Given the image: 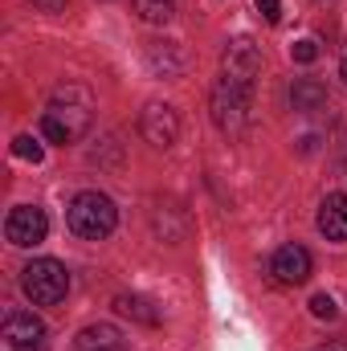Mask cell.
Here are the masks:
<instances>
[{"label":"cell","mask_w":347,"mask_h":351,"mask_svg":"<svg viewBox=\"0 0 347 351\" xmlns=\"http://www.w3.org/2000/svg\"><path fill=\"white\" fill-rule=\"evenodd\" d=\"M339 78H344V82H347V58H344V66H339Z\"/></svg>","instance_id":"22"},{"label":"cell","mask_w":347,"mask_h":351,"mask_svg":"<svg viewBox=\"0 0 347 351\" xmlns=\"http://www.w3.org/2000/svg\"><path fill=\"white\" fill-rule=\"evenodd\" d=\"M4 237H8L16 250L41 245V241L49 237V217H45V208H37V204H16V208L8 213V221H4Z\"/></svg>","instance_id":"6"},{"label":"cell","mask_w":347,"mask_h":351,"mask_svg":"<svg viewBox=\"0 0 347 351\" xmlns=\"http://www.w3.org/2000/svg\"><path fill=\"white\" fill-rule=\"evenodd\" d=\"M90 119H94V94L86 86H58L49 110L41 114V135L49 143H78L90 131Z\"/></svg>","instance_id":"1"},{"label":"cell","mask_w":347,"mask_h":351,"mask_svg":"<svg viewBox=\"0 0 347 351\" xmlns=\"http://www.w3.org/2000/svg\"><path fill=\"white\" fill-rule=\"evenodd\" d=\"M319 233L327 241H347V196L344 192H331L319 204Z\"/></svg>","instance_id":"10"},{"label":"cell","mask_w":347,"mask_h":351,"mask_svg":"<svg viewBox=\"0 0 347 351\" xmlns=\"http://www.w3.org/2000/svg\"><path fill=\"white\" fill-rule=\"evenodd\" d=\"M139 135H143L152 147L168 152V147L176 143V135H180V119H176V110L168 106V102H147L143 114H139Z\"/></svg>","instance_id":"7"},{"label":"cell","mask_w":347,"mask_h":351,"mask_svg":"<svg viewBox=\"0 0 347 351\" xmlns=\"http://www.w3.org/2000/svg\"><path fill=\"white\" fill-rule=\"evenodd\" d=\"M4 348L8 351H41L45 348V323L33 311H8L4 315Z\"/></svg>","instance_id":"8"},{"label":"cell","mask_w":347,"mask_h":351,"mask_svg":"<svg viewBox=\"0 0 347 351\" xmlns=\"http://www.w3.org/2000/svg\"><path fill=\"white\" fill-rule=\"evenodd\" d=\"M270 274H274L282 286H302V282L311 278V254L290 241V245H282V250L270 258Z\"/></svg>","instance_id":"9"},{"label":"cell","mask_w":347,"mask_h":351,"mask_svg":"<svg viewBox=\"0 0 347 351\" xmlns=\"http://www.w3.org/2000/svg\"><path fill=\"white\" fill-rule=\"evenodd\" d=\"M21 290L33 298V306H58L70 294V269L53 258H37L21 269Z\"/></svg>","instance_id":"3"},{"label":"cell","mask_w":347,"mask_h":351,"mask_svg":"<svg viewBox=\"0 0 347 351\" xmlns=\"http://www.w3.org/2000/svg\"><path fill=\"white\" fill-rule=\"evenodd\" d=\"M152 66H164V74H180V62L172 58V49L160 53V45H152Z\"/></svg>","instance_id":"18"},{"label":"cell","mask_w":347,"mask_h":351,"mask_svg":"<svg viewBox=\"0 0 347 351\" xmlns=\"http://www.w3.org/2000/svg\"><path fill=\"white\" fill-rule=\"evenodd\" d=\"M66 221H70V229H74L78 237H86V241H102V237L115 233V225H119V208H115V200L102 196V192H78V196L70 200Z\"/></svg>","instance_id":"2"},{"label":"cell","mask_w":347,"mask_h":351,"mask_svg":"<svg viewBox=\"0 0 347 351\" xmlns=\"http://www.w3.org/2000/svg\"><path fill=\"white\" fill-rule=\"evenodd\" d=\"M74 351H127V339H123L119 327H110V323H94V327H82V331H78Z\"/></svg>","instance_id":"11"},{"label":"cell","mask_w":347,"mask_h":351,"mask_svg":"<svg viewBox=\"0 0 347 351\" xmlns=\"http://www.w3.org/2000/svg\"><path fill=\"white\" fill-rule=\"evenodd\" d=\"M258 12H261V21L278 25V16H282V0H258Z\"/></svg>","instance_id":"19"},{"label":"cell","mask_w":347,"mask_h":351,"mask_svg":"<svg viewBox=\"0 0 347 351\" xmlns=\"http://www.w3.org/2000/svg\"><path fill=\"white\" fill-rule=\"evenodd\" d=\"M290 102H294V110L311 114V110H323L327 106V90L319 86V82H311V78H302V82H294V90H290Z\"/></svg>","instance_id":"12"},{"label":"cell","mask_w":347,"mask_h":351,"mask_svg":"<svg viewBox=\"0 0 347 351\" xmlns=\"http://www.w3.org/2000/svg\"><path fill=\"white\" fill-rule=\"evenodd\" d=\"M290 58L307 66V62H315V58H319V45H315L311 37H302V41H294V45H290Z\"/></svg>","instance_id":"16"},{"label":"cell","mask_w":347,"mask_h":351,"mask_svg":"<svg viewBox=\"0 0 347 351\" xmlns=\"http://www.w3.org/2000/svg\"><path fill=\"white\" fill-rule=\"evenodd\" d=\"M208 106H213V123L225 131V135H241L246 131V123H250V90L233 86V82H217L213 86V98H208Z\"/></svg>","instance_id":"4"},{"label":"cell","mask_w":347,"mask_h":351,"mask_svg":"<svg viewBox=\"0 0 347 351\" xmlns=\"http://www.w3.org/2000/svg\"><path fill=\"white\" fill-rule=\"evenodd\" d=\"M29 4H33V8H41V12H62L70 0H29Z\"/></svg>","instance_id":"20"},{"label":"cell","mask_w":347,"mask_h":351,"mask_svg":"<svg viewBox=\"0 0 347 351\" xmlns=\"http://www.w3.org/2000/svg\"><path fill=\"white\" fill-rule=\"evenodd\" d=\"M12 156H21V160H29V164H41V160H45V147H41L33 135H16V139H12Z\"/></svg>","instance_id":"15"},{"label":"cell","mask_w":347,"mask_h":351,"mask_svg":"<svg viewBox=\"0 0 347 351\" xmlns=\"http://www.w3.org/2000/svg\"><path fill=\"white\" fill-rule=\"evenodd\" d=\"M115 311L127 315V319H139V323H147V327L160 323V311H152V302H147L143 294H119V298H115Z\"/></svg>","instance_id":"13"},{"label":"cell","mask_w":347,"mask_h":351,"mask_svg":"<svg viewBox=\"0 0 347 351\" xmlns=\"http://www.w3.org/2000/svg\"><path fill=\"white\" fill-rule=\"evenodd\" d=\"M258 74H261V49L250 37H233L221 53V78L241 90H254Z\"/></svg>","instance_id":"5"},{"label":"cell","mask_w":347,"mask_h":351,"mask_svg":"<svg viewBox=\"0 0 347 351\" xmlns=\"http://www.w3.org/2000/svg\"><path fill=\"white\" fill-rule=\"evenodd\" d=\"M315 351H347V343H323V348H315Z\"/></svg>","instance_id":"21"},{"label":"cell","mask_w":347,"mask_h":351,"mask_svg":"<svg viewBox=\"0 0 347 351\" xmlns=\"http://www.w3.org/2000/svg\"><path fill=\"white\" fill-rule=\"evenodd\" d=\"M311 315L315 319H335V298L331 294H315L311 298Z\"/></svg>","instance_id":"17"},{"label":"cell","mask_w":347,"mask_h":351,"mask_svg":"<svg viewBox=\"0 0 347 351\" xmlns=\"http://www.w3.org/2000/svg\"><path fill=\"white\" fill-rule=\"evenodd\" d=\"M131 8H135V16L147 21V25H168L172 12H176L172 0H131Z\"/></svg>","instance_id":"14"}]
</instances>
